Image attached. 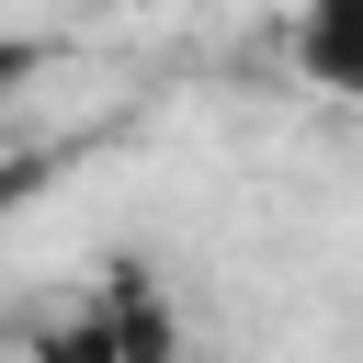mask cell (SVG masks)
<instances>
[{"mask_svg": "<svg viewBox=\"0 0 363 363\" xmlns=\"http://www.w3.org/2000/svg\"><path fill=\"white\" fill-rule=\"evenodd\" d=\"M34 170H45V159H0V216H11L23 193H34Z\"/></svg>", "mask_w": 363, "mask_h": 363, "instance_id": "3957f363", "label": "cell"}, {"mask_svg": "<svg viewBox=\"0 0 363 363\" xmlns=\"http://www.w3.org/2000/svg\"><path fill=\"white\" fill-rule=\"evenodd\" d=\"M34 363H182V329H170V306H159L147 272H113L68 318L34 329Z\"/></svg>", "mask_w": 363, "mask_h": 363, "instance_id": "6da1fadb", "label": "cell"}, {"mask_svg": "<svg viewBox=\"0 0 363 363\" xmlns=\"http://www.w3.org/2000/svg\"><path fill=\"white\" fill-rule=\"evenodd\" d=\"M295 68L340 102H363V0H306L295 11Z\"/></svg>", "mask_w": 363, "mask_h": 363, "instance_id": "7a4b0ae2", "label": "cell"}]
</instances>
